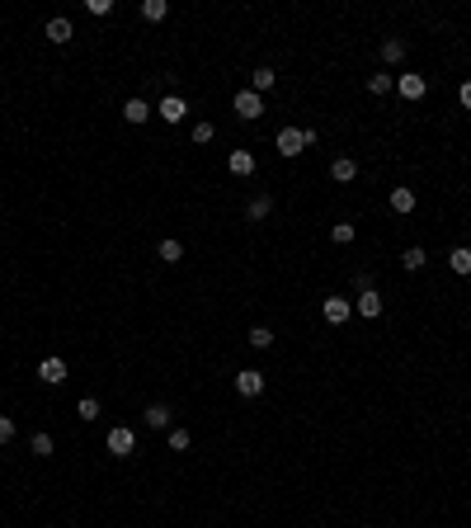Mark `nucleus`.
I'll use <instances>...</instances> for the list:
<instances>
[{
  "label": "nucleus",
  "instance_id": "f257e3e1",
  "mask_svg": "<svg viewBox=\"0 0 471 528\" xmlns=\"http://www.w3.org/2000/svg\"><path fill=\"white\" fill-rule=\"evenodd\" d=\"M306 147H316V127H283L278 132V156H301Z\"/></svg>",
  "mask_w": 471,
  "mask_h": 528
},
{
  "label": "nucleus",
  "instance_id": "f03ea898",
  "mask_svg": "<svg viewBox=\"0 0 471 528\" xmlns=\"http://www.w3.org/2000/svg\"><path fill=\"white\" fill-rule=\"evenodd\" d=\"M104 444H109V453H118V457H128L132 448H137V434H132L128 425H118V429H109V439H104Z\"/></svg>",
  "mask_w": 471,
  "mask_h": 528
},
{
  "label": "nucleus",
  "instance_id": "7ed1b4c3",
  "mask_svg": "<svg viewBox=\"0 0 471 528\" xmlns=\"http://www.w3.org/2000/svg\"><path fill=\"white\" fill-rule=\"evenodd\" d=\"M236 114H241V118H259V114H264V95H255V90H236Z\"/></svg>",
  "mask_w": 471,
  "mask_h": 528
},
{
  "label": "nucleus",
  "instance_id": "20e7f679",
  "mask_svg": "<svg viewBox=\"0 0 471 528\" xmlns=\"http://www.w3.org/2000/svg\"><path fill=\"white\" fill-rule=\"evenodd\" d=\"M236 392H241V397H259V392H264V373H259V368H241V373H236Z\"/></svg>",
  "mask_w": 471,
  "mask_h": 528
},
{
  "label": "nucleus",
  "instance_id": "39448f33",
  "mask_svg": "<svg viewBox=\"0 0 471 528\" xmlns=\"http://www.w3.org/2000/svg\"><path fill=\"white\" fill-rule=\"evenodd\" d=\"M38 377H43L47 387H62V382H66V364H62L57 354H47L43 364H38Z\"/></svg>",
  "mask_w": 471,
  "mask_h": 528
},
{
  "label": "nucleus",
  "instance_id": "423d86ee",
  "mask_svg": "<svg viewBox=\"0 0 471 528\" xmlns=\"http://www.w3.org/2000/svg\"><path fill=\"white\" fill-rule=\"evenodd\" d=\"M321 312H325V321H330V325H344V321H349V297H340V292H335V297H325V307H321Z\"/></svg>",
  "mask_w": 471,
  "mask_h": 528
},
{
  "label": "nucleus",
  "instance_id": "0eeeda50",
  "mask_svg": "<svg viewBox=\"0 0 471 528\" xmlns=\"http://www.w3.org/2000/svg\"><path fill=\"white\" fill-rule=\"evenodd\" d=\"M226 170H231L236 179H245V175H255V156H250V151H231V156H226Z\"/></svg>",
  "mask_w": 471,
  "mask_h": 528
},
{
  "label": "nucleus",
  "instance_id": "6e6552de",
  "mask_svg": "<svg viewBox=\"0 0 471 528\" xmlns=\"http://www.w3.org/2000/svg\"><path fill=\"white\" fill-rule=\"evenodd\" d=\"M353 307H358V316L377 321V316H382V292H358V302H353Z\"/></svg>",
  "mask_w": 471,
  "mask_h": 528
},
{
  "label": "nucleus",
  "instance_id": "1a4fd4ad",
  "mask_svg": "<svg viewBox=\"0 0 471 528\" xmlns=\"http://www.w3.org/2000/svg\"><path fill=\"white\" fill-rule=\"evenodd\" d=\"M142 425H146V429H165V425H170V406H161V401L146 406L142 410Z\"/></svg>",
  "mask_w": 471,
  "mask_h": 528
},
{
  "label": "nucleus",
  "instance_id": "9d476101",
  "mask_svg": "<svg viewBox=\"0 0 471 528\" xmlns=\"http://www.w3.org/2000/svg\"><path fill=\"white\" fill-rule=\"evenodd\" d=\"M396 90H401L405 99H425L429 81H425V76H401V81H396Z\"/></svg>",
  "mask_w": 471,
  "mask_h": 528
},
{
  "label": "nucleus",
  "instance_id": "9b49d317",
  "mask_svg": "<svg viewBox=\"0 0 471 528\" xmlns=\"http://www.w3.org/2000/svg\"><path fill=\"white\" fill-rule=\"evenodd\" d=\"M330 175H335L340 184H349V179H358V161H353V156H340V161L330 165Z\"/></svg>",
  "mask_w": 471,
  "mask_h": 528
},
{
  "label": "nucleus",
  "instance_id": "f8f14e48",
  "mask_svg": "<svg viewBox=\"0 0 471 528\" xmlns=\"http://www.w3.org/2000/svg\"><path fill=\"white\" fill-rule=\"evenodd\" d=\"M47 42H71V19H47Z\"/></svg>",
  "mask_w": 471,
  "mask_h": 528
},
{
  "label": "nucleus",
  "instance_id": "ddd939ff",
  "mask_svg": "<svg viewBox=\"0 0 471 528\" xmlns=\"http://www.w3.org/2000/svg\"><path fill=\"white\" fill-rule=\"evenodd\" d=\"M391 212H415V189H391Z\"/></svg>",
  "mask_w": 471,
  "mask_h": 528
},
{
  "label": "nucleus",
  "instance_id": "4468645a",
  "mask_svg": "<svg viewBox=\"0 0 471 528\" xmlns=\"http://www.w3.org/2000/svg\"><path fill=\"white\" fill-rule=\"evenodd\" d=\"M382 62H386V66L405 62V42H401V38H382Z\"/></svg>",
  "mask_w": 471,
  "mask_h": 528
},
{
  "label": "nucleus",
  "instance_id": "2eb2a0df",
  "mask_svg": "<svg viewBox=\"0 0 471 528\" xmlns=\"http://www.w3.org/2000/svg\"><path fill=\"white\" fill-rule=\"evenodd\" d=\"M123 118H128V123H146V118H151V104H146V99H128V104H123Z\"/></svg>",
  "mask_w": 471,
  "mask_h": 528
},
{
  "label": "nucleus",
  "instance_id": "dca6fc26",
  "mask_svg": "<svg viewBox=\"0 0 471 528\" xmlns=\"http://www.w3.org/2000/svg\"><path fill=\"white\" fill-rule=\"evenodd\" d=\"M184 114H189V109H184V99H179V95H170V99H161V118H165V123H179Z\"/></svg>",
  "mask_w": 471,
  "mask_h": 528
},
{
  "label": "nucleus",
  "instance_id": "f3484780",
  "mask_svg": "<svg viewBox=\"0 0 471 528\" xmlns=\"http://www.w3.org/2000/svg\"><path fill=\"white\" fill-rule=\"evenodd\" d=\"M245 212H250V222H264V217L273 212V199H269V194H255V199H250V208H245Z\"/></svg>",
  "mask_w": 471,
  "mask_h": 528
},
{
  "label": "nucleus",
  "instance_id": "a211bd4d",
  "mask_svg": "<svg viewBox=\"0 0 471 528\" xmlns=\"http://www.w3.org/2000/svg\"><path fill=\"white\" fill-rule=\"evenodd\" d=\"M448 264H453V274H462V279H467V274H471V250H467V245H457V250L448 255Z\"/></svg>",
  "mask_w": 471,
  "mask_h": 528
},
{
  "label": "nucleus",
  "instance_id": "6ab92c4d",
  "mask_svg": "<svg viewBox=\"0 0 471 528\" xmlns=\"http://www.w3.org/2000/svg\"><path fill=\"white\" fill-rule=\"evenodd\" d=\"M165 14H170V5H165V0H142V19H151V24H161Z\"/></svg>",
  "mask_w": 471,
  "mask_h": 528
},
{
  "label": "nucleus",
  "instance_id": "aec40b11",
  "mask_svg": "<svg viewBox=\"0 0 471 528\" xmlns=\"http://www.w3.org/2000/svg\"><path fill=\"white\" fill-rule=\"evenodd\" d=\"M250 90H255V95H264V90H273V66H259L255 76H250Z\"/></svg>",
  "mask_w": 471,
  "mask_h": 528
},
{
  "label": "nucleus",
  "instance_id": "412c9836",
  "mask_svg": "<svg viewBox=\"0 0 471 528\" xmlns=\"http://www.w3.org/2000/svg\"><path fill=\"white\" fill-rule=\"evenodd\" d=\"M353 236H358V227H353V222H340V227H330V241H335V245H349Z\"/></svg>",
  "mask_w": 471,
  "mask_h": 528
},
{
  "label": "nucleus",
  "instance_id": "4be33fe9",
  "mask_svg": "<svg viewBox=\"0 0 471 528\" xmlns=\"http://www.w3.org/2000/svg\"><path fill=\"white\" fill-rule=\"evenodd\" d=\"M156 255H161V260H165V264H174V260H179V255H184V245H179V241H170V236H165V241L156 245Z\"/></svg>",
  "mask_w": 471,
  "mask_h": 528
},
{
  "label": "nucleus",
  "instance_id": "5701e85b",
  "mask_svg": "<svg viewBox=\"0 0 471 528\" xmlns=\"http://www.w3.org/2000/svg\"><path fill=\"white\" fill-rule=\"evenodd\" d=\"M401 264H405V269H425V264H429V255L420 250V245H410V250L401 255Z\"/></svg>",
  "mask_w": 471,
  "mask_h": 528
},
{
  "label": "nucleus",
  "instance_id": "b1692460",
  "mask_svg": "<svg viewBox=\"0 0 471 528\" xmlns=\"http://www.w3.org/2000/svg\"><path fill=\"white\" fill-rule=\"evenodd\" d=\"M250 344H255V349H269V344H273V330H269V325H255V330H250Z\"/></svg>",
  "mask_w": 471,
  "mask_h": 528
},
{
  "label": "nucleus",
  "instance_id": "393cba45",
  "mask_svg": "<svg viewBox=\"0 0 471 528\" xmlns=\"http://www.w3.org/2000/svg\"><path fill=\"white\" fill-rule=\"evenodd\" d=\"M76 415H85V420H94V415H99V397H81V406H76Z\"/></svg>",
  "mask_w": 471,
  "mask_h": 528
},
{
  "label": "nucleus",
  "instance_id": "a878e982",
  "mask_svg": "<svg viewBox=\"0 0 471 528\" xmlns=\"http://www.w3.org/2000/svg\"><path fill=\"white\" fill-rule=\"evenodd\" d=\"M189 444H193V439H189V429H170V448H174V453H184Z\"/></svg>",
  "mask_w": 471,
  "mask_h": 528
},
{
  "label": "nucleus",
  "instance_id": "bb28decb",
  "mask_svg": "<svg viewBox=\"0 0 471 528\" xmlns=\"http://www.w3.org/2000/svg\"><path fill=\"white\" fill-rule=\"evenodd\" d=\"M368 90H373V95H386V90H391V76H368Z\"/></svg>",
  "mask_w": 471,
  "mask_h": 528
},
{
  "label": "nucleus",
  "instance_id": "cd10ccee",
  "mask_svg": "<svg viewBox=\"0 0 471 528\" xmlns=\"http://www.w3.org/2000/svg\"><path fill=\"white\" fill-rule=\"evenodd\" d=\"M213 132H217L213 123H198V127H193V142H198V147H203V142H213Z\"/></svg>",
  "mask_w": 471,
  "mask_h": 528
},
{
  "label": "nucleus",
  "instance_id": "c85d7f7f",
  "mask_svg": "<svg viewBox=\"0 0 471 528\" xmlns=\"http://www.w3.org/2000/svg\"><path fill=\"white\" fill-rule=\"evenodd\" d=\"M33 453L47 457V453H52V434H33Z\"/></svg>",
  "mask_w": 471,
  "mask_h": 528
},
{
  "label": "nucleus",
  "instance_id": "c756f323",
  "mask_svg": "<svg viewBox=\"0 0 471 528\" xmlns=\"http://www.w3.org/2000/svg\"><path fill=\"white\" fill-rule=\"evenodd\" d=\"M10 439H14V420H10V415H0V444H10Z\"/></svg>",
  "mask_w": 471,
  "mask_h": 528
},
{
  "label": "nucleus",
  "instance_id": "7c9ffc66",
  "mask_svg": "<svg viewBox=\"0 0 471 528\" xmlns=\"http://www.w3.org/2000/svg\"><path fill=\"white\" fill-rule=\"evenodd\" d=\"M457 99H462V109H471V81H462V90H457Z\"/></svg>",
  "mask_w": 471,
  "mask_h": 528
}]
</instances>
